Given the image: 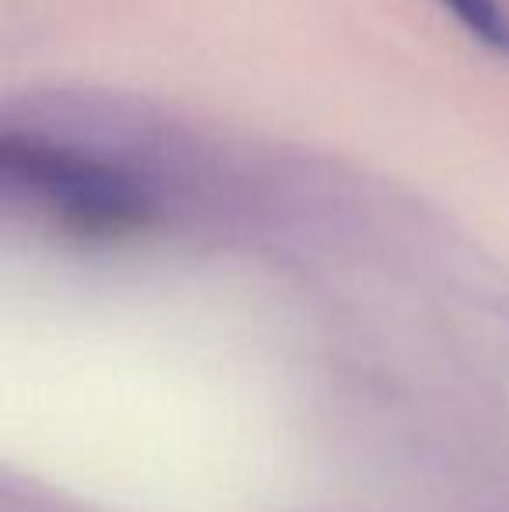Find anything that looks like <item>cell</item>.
Wrapping results in <instances>:
<instances>
[{"label": "cell", "mask_w": 509, "mask_h": 512, "mask_svg": "<svg viewBox=\"0 0 509 512\" xmlns=\"http://www.w3.org/2000/svg\"><path fill=\"white\" fill-rule=\"evenodd\" d=\"M0 175L77 234L116 237L150 220L147 189L126 171L42 136H0Z\"/></svg>", "instance_id": "cell-1"}, {"label": "cell", "mask_w": 509, "mask_h": 512, "mask_svg": "<svg viewBox=\"0 0 509 512\" xmlns=\"http://www.w3.org/2000/svg\"><path fill=\"white\" fill-rule=\"evenodd\" d=\"M492 53H509V7L503 0H440Z\"/></svg>", "instance_id": "cell-2"}]
</instances>
